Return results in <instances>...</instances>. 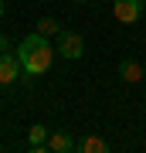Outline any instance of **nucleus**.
<instances>
[{
  "mask_svg": "<svg viewBox=\"0 0 146 153\" xmlns=\"http://www.w3.org/2000/svg\"><path fill=\"white\" fill-rule=\"evenodd\" d=\"M38 34H44V38H58L61 27H58L54 17H41V21H38Z\"/></svg>",
  "mask_w": 146,
  "mask_h": 153,
  "instance_id": "nucleus-9",
  "label": "nucleus"
},
{
  "mask_svg": "<svg viewBox=\"0 0 146 153\" xmlns=\"http://www.w3.org/2000/svg\"><path fill=\"white\" fill-rule=\"evenodd\" d=\"M58 55H65V58H82V51H85V41H82V34H75V31H61L58 34Z\"/></svg>",
  "mask_w": 146,
  "mask_h": 153,
  "instance_id": "nucleus-3",
  "label": "nucleus"
},
{
  "mask_svg": "<svg viewBox=\"0 0 146 153\" xmlns=\"http://www.w3.org/2000/svg\"><path fill=\"white\" fill-rule=\"evenodd\" d=\"M21 71H24V65H21V58H17V55H10V58H0V85H10V82H17V78H21Z\"/></svg>",
  "mask_w": 146,
  "mask_h": 153,
  "instance_id": "nucleus-4",
  "label": "nucleus"
},
{
  "mask_svg": "<svg viewBox=\"0 0 146 153\" xmlns=\"http://www.w3.org/2000/svg\"><path fill=\"white\" fill-rule=\"evenodd\" d=\"M27 146H31V150H44V146H48V129H44V126H31Z\"/></svg>",
  "mask_w": 146,
  "mask_h": 153,
  "instance_id": "nucleus-7",
  "label": "nucleus"
},
{
  "mask_svg": "<svg viewBox=\"0 0 146 153\" xmlns=\"http://www.w3.org/2000/svg\"><path fill=\"white\" fill-rule=\"evenodd\" d=\"M44 150H51V153H68V150H75V140L68 136V133H54V136H48V146Z\"/></svg>",
  "mask_w": 146,
  "mask_h": 153,
  "instance_id": "nucleus-6",
  "label": "nucleus"
},
{
  "mask_svg": "<svg viewBox=\"0 0 146 153\" xmlns=\"http://www.w3.org/2000/svg\"><path fill=\"white\" fill-rule=\"evenodd\" d=\"M143 7L146 0H112V14L119 24H136L143 17Z\"/></svg>",
  "mask_w": 146,
  "mask_h": 153,
  "instance_id": "nucleus-2",
  "label": "nucleus"
},
{
  "mask_svg": "<svg viewBox=\"0 0 146 153\" xmlns=\"http://www.w3.org/2000/svg\"><path fill=\"white\" fill-rule=\"evenodd\" d=\"M143 75H146V68L139 65V61H133V58H126L119 65V78H122V82H139Z\"/></svg>",
  "mask_w": 146,
  "mask_h": 153,
  "instance_id": "nucleus-5",
  "label": "nucleus"
},
{
  "mask_svg": "<svg viewBox=\"0 0 146 153\" xmlns=\"http://www.w3.org/2000/svg\"><path fill=\"white\" fill-rule=\"evenodd\" d=\"M78 150H85V153H105L109 143H105L102 136H85V140L78 143Z\"/></svg>",
  "mask_w": 146,
  "mask_h": 153,
  "instance_id": "nucleus-8",
  "label": "nucleus"
},
{
  "mask_svg": "<svg viewBox=\"0 0 146 153\" xmlns=\"http://www.w3.org/2000/svg\"><path fill=\"white\" fill-rule=\"evenodd\" d=\"M0 17H4V0H0Z\"/></svg>",
  "mask_w": 146,
  "mask_h": 153,
  "instance_id": "nucleus-10",
  "label": "nucleus"
},
{
  "mask_svg": "<svg viewBox=\"0 0 146 153\" xmlns=\"http://www.w3.org/2000/svg\"><path fill=\"white\" fill-rule=\"evenodd\" d=\"M54 44L44 38V34H27V38L21 41V48H17V58H21V65L27 75H44V71L51 68V61H54Z\"/></svg>",
  "mask_w": 146,
  "mask_h": 153,
  "instance_id": "nucleus-1",
  "label": "nucleus"
}]
</instances>
